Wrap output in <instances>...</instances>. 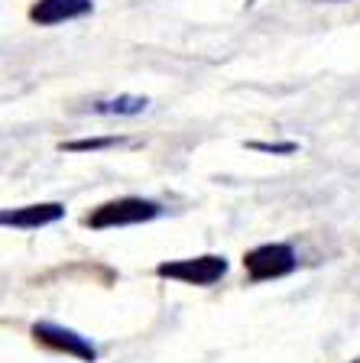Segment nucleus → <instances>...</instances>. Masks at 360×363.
I'll return each mask as SVG.
<instances>
[{
	"label": "nucleus",
	"mask_w": 360,
	"mask_h": 363,
	"mask_svg": "<svg viewBox=\"0 0 360 363\" xmlns=\"http://www.w3.org/2000/svg\"><path fill=\"white\" fill-rule=\"evenodd\" d=\"M163 214L156 201L150 198H114V201L98 204L94 211L84 218V224L91 230H111V227H130V224H146V220H156Z\"/></svg>",
	"instance_id": "obj_1"
},
{
	"label": "nucleus",
	"mask_w": 360,
	"mask_h": 363,
	"mask_svg": "<svg viewBox=\"0 0 360 363\" xmlns=\"http://www.w3.org/2000/svg\"><path fill=\"white\" fill-rule=\"evenodd\" d=\"M159 279L185 282V286H214L218 279L227 276V259L218 253H204V257H188V259H169V263L156 266Z\"/></svg>",
	"instance_id": "obj_2"
},
{
	"label": "nucleus",
	"mask_w": 360,
	"mask_h": 363,
	"mask_svg": "<svg viewBox=\"0 0 360 363\" xmlns=\"http://www.w3.org/2000/svg\"><path fill=\"white\" fill-rule=\"evenodd\" d=\"M295 266H299V259H295V250L289 243H260V247L244 253V269L253 282L283 279V276L295 272Z\"/></svg>",
	"instance_id": "obj_3"
},
{
	"label": "nucleus",
	"mask_w": 360,
	"mask_h": 363,
	"mask_svg": "<svg viewBox=\"0 0 360 363\" xmlns=\"http://www.w3.org/2000/svg\"><path fill=\"white\" fill-rule=\"evenodd\" d=\"M33 340L43 344V347H49V350H55V354L75 357V360H82V363L98 360V347H94L84 334L72 331V328L53 325V321H36V325H33Z\"/></svg>",
	"instance_id": "obj_4"
},
{
	"label": "nucleus",
	"mask_w": 360,
	"mask_h": 363,
	"mask_svg": "<svg viewBox=\"0 0 360 363\" xmlns=\"http://www.w3.org/2000/svg\"><path fill=\"white\" fill-rule=\"evenodd\" d=\"M65 218V204L59 201H39V204H23V208H10L0 214L4 227H16V230H39L55 220Z\"/></svg>",
	"instance_id": "obj_5"
},
{
	"label": "nucleus",
	"mask_w": 360,
	"mask_h": 363,
	"mask_svg": "<svg viewBox=\"0 0 360 363\" xmlns=\"http://www.w3.org/2000/svg\"><path fill=\"white\" fill-rule=\"evenodd\" d=\"M94 10V0H36L30 7V20L36 26H59V23L88 16Z\"/></svg>",
	"instance_id": "obj_6"
},
{
	"label": "nucleus",
	"mask_w": 360,
	"mask_h": 363,
	"mask_svg": "<svg viewBox=\"0 0 360 363\" xmlns=\"http://www.w3.org/2000/svg\"><path fill=\"white\" fill-rule=\"evenodd\" d=\"M150 107V101L140 94H117V98H101L91 101V113H104V117H136Z\"/></svg>",
	"instance_id": "obj_7"
},
{
	"label": "nucleus",
	"mask_w": 360,
	"mask_h": 363,
	"mask_svg": "<svg viewBox=\"0 0 360 363\" xmlns=\"http://www.w3.org/2000/svg\"><path fill=\"white\" fill-rule=\"evenodd\" d=\"M117 136H101V140H72V143H62L65 152H98V150H111L117 146Z\"/></svg>",
	"instance_id": "obj_8"
},
{
	"label": "nucleus",
	"mask_w": 360,
	"mask_h": 363,
	"mask_svg": "<svg viewBox=\"0 0 360 363\" xmlns=\"http://www.w3.org/2000/svg\"><path fill=\"white\" fill-rule=\"evenodd\" d=\"M250 150H260V152H295L299 146H295V143H250Z\"/></svg>",
	"instance_id": "obj_9"
},
{
	"label": "nucleus",
	"mask_w": 360,
	"mask_h": 363,
	"mask_svg": "<svg viewBox=\"0 0 360 363\" xmlns=\"http://www.w3.org/2000/svg\"><path fill=\"white\" fill-rule=\"evenodd\" d=\"M351 363H360V357H357V360H351Z\"/></svg>",
	"instance_id": "obj_10"
}]
</instances>
